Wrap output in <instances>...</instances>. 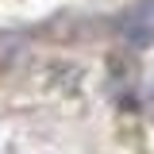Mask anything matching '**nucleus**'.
Instances as JSON below:
<instances>
[]
</instances>
